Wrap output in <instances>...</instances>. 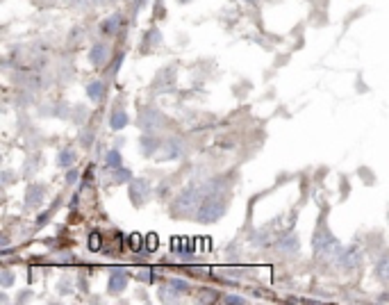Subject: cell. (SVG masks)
<instances>
[{
  "label": "cell",
  "instance_id": "10",
  "mask_svg": "<svg viewBox=\"0 0 389 305\" xmlns=\"http://www.w3.org/2000/svg\"><path fill=\"white\" fill-rule=\"evenodd\" d=\"M121 23H123V21H121V14H112V16L109 18H105L103 21V32L105 34H116L119 32V28H121Z\"/></svg>",
  "mask_w": 389,
  "mask_h": 305
},
{
  "label": "cell",
  "instance_id": "11",
  "mask_svg": "<svg viewBox=\"0 0 389 305\" xmlns=\"http://www.w3.org/2000/svg\"><path fill=\"white\" fill-rule=\"evenodd\" d=\"M41 201H44V187L41 185H32L28 189V198H25V203L30 205V207H36V205H39Z\"/></svg>",
  "mask_w": 389,
  "mask_h": 305
},
{
  "label": "cell",
  "instance_id": "24",
  "mask_svg": "<svg viewBox=\"0 0 389 305\" xmlns=\"http://www.w3.org/2000/svg\"><path fill=\"white\" fill-rule=\"evenodd\" d=\"M225 303H244V298L241 296H228L225 298Z\"/></svg>",
  "mask_w": 389,
  "mask_h": 305
},
{
  "label": "cell",
  "instance_id": "22",
  "mask_svg": "<svg viewBox=\"0 0 389 305\" xmlns=\"http://www.w3.org/2000/svg\"><path fill=\"white\" fill-rule=\"evenodd\" d=\"M75 180H77V171H75V169L68 171V173H66V182L71 185V182H75Z\"/></svg>",
  "mask_w": 389,
  "mask_h": 305
},
{
  "label": "cell",
  "instance_id": "3",
  "mask_svg": "<svg viewBox=\"0 0 389 305\" xmlns=\"http://www.w3.org/2000/svg\"><path fill=\"white\" fill-rule=\"evenodd\" d=\"M362 257H364L362 249H357V246H348L346 251H341L339 253V264L344 266V269H355V266L362 264Z\"/></svg>",
  "mask_w": 389,
  "mask_h": 305
},
{
  "label": "cell",
  "instance_id": "2",
  "mask_svg": "<svg viewBox=\"0 0 389 305\" xmlns=\"http://www.w3.org/2000/svg\"><path fill=\"white\" fill-rule=\"evenodd\" d=\"M314 253L319 257H335L339 253V241L333 237V235L328 233V230H323V233H317V237H314Z\"/></svg>",
  "mask_w": 389,
  "mask_h": 305
},
{
  "label": "cell",
  "instance_id": "14",
  "mask_svg": "<svg viewBox=\"0 0 389 305\" xmlns=\"http://www.w3.org/2000/svg\"><path fill=\"white\" fill-rule=\"evenodd\" d=\"M105 162H107L109 169H119V166H123V157H121V153L116 148H109L107 155H105Z\"/></svg>",
  "mask_w": 389,
  "mask_h": 305
},
{
  "label": "cell",
  "instance_id": "21",
  "mask_svg": "<svg viewBox=\"0 0 389 305\" xmlns=\"http://www.w3.org/2000/svg\"><path fill=\"white\" fill-rule=\"evenodd\" d=\"M12 280H14V278H12V273H9L7 269H5V271H3V285H5V287H9V285H12Z\"/></svg>",
  "mask_w": 389,
  "mask_h": 305
},
{
  "label": "cell",
  "instance_id": "8",
  "mask_svg": "<svg viewBox=\"0 0 389 305\" xmlns=\"http://www.w3.org/2000/svg\"><path fill=\"white\" fill-rule=\"evenodd\" d=\"M160 114L155 112V109H144V114H141V128L146 130V132H152V128L155 125H160Z\"/></svg>",
  "mask_w": 389,
  "mask_h": 305
},
{
  "label": "cell",
  "instance_id": "1",
  "mask_svg": "<svg viewBox=\"0 0 389 305\" xmlns=\"http://www.w3.org/2000/svg\"><path fill=\"white\" fill-rule=\"evenodd\" d=\"M225 207H228V203H225V196H219V194H209V196H205L203 203L198 205L196 217H198V221H203V223H212V221H217L219 217H223Z\"/></svg>",
  "mask_w": 389,
  "mask_h": 305
},
{
  "label": "cell",
  "instance_id": "13",
  "mask_svg": "<svg viewBox=\"0 0 389 305\" xmlns=\"http://www.w3.org/2000/svg\"><path fill=\"white\" fill-rule=\"evenodd\" d=\"M73 162H75V153H73V148L60 150V155H57V164H60L62 169H71Z\"/></svg>",
  "mask_w": 389,
  "mask_h": 305
},
{
  "label": "cell",
  "instance_id": "7",
  "mask_svg": "<svg viewBox=\"0 0 389 305\" xmlns=\"http://www.w3.org/2000/svg\"><path fill=\"white\" fill-rule=\"evenodd\" d=\"M278 251H282L285 255H291V253H298V237L296 235H285L282 239H278Z\"/></svg>",
  "mask_w": 389,
  "mask_h": 305
},
{
  "label": "cell",
  "instance_id": "6",
  "mask_svg": "<svg viewBox=\"0 0 389 305\" xmlns=\"http://www.w3.org/2000/svg\"><path fill=\"white\" fill-rule=\"evenodd\" d=\"M107 55H109L107 46H105V44H93L91 46V52H89V60H91L93 66H103L105 62H107Z\"/></svg>",
  "mask_w": 389,
  "mask_h": 305
},
{
  "label": "cell",
  "instance_id": "4",
  "mask_svg": "<svg viewBox=\"0 0 389 305\" xmlns=\"http://www.w3.org/2000/svg\"><path fill=\"white\" fill-rule=\"evenodd\" d=\"M128 276L130 273L125 271V269H114L112 271V276H109V294H121L125 287H128Z\"/></svg>",
  "mask_w": 389,
  "mask_h": 305
},
{
  "label": "cell",
  "instance_id": "19",
  "mask_svg": "<svg viewBox=\"0 0 389 305\" xmlns=\"http://www.w3.org/2000/svg\"><path fill=\"white\" fill-rule=\"evenodd\" d=\"M171 285L176 287L180 294H182V292H185V294L189 292V282H185V280H171Z\"/></svg>",
  "mask_w": 389,
  "mask_h": 305
},
{
  "label": "cell",
  "instance_id": "15",
  "mask_svg": "<svg viewBox=\"0 0 389 305\" xmlns=\"http://www.w3.org/2000/svg\"><path fill=\"white\" fill-rule=\"evenodd\" d=\"M112 171H114V182H116V185H123V182H128L130 178H132L130 169H125V166H119V169H112Z\"/></svg>",
  "mask_w": 389,
  "mask_h": 305
},
{
  "label": "cell",
  "instance_id": "12",
  "mask_svg": "<svg viewBox=\"0 0 389 305\" xmlns=\"http://www.w3.org/2000/svg\"><path fill=\"white\" fill-rule=\"evenodd\" d=\"M125 125H128V114L116 109V112H112V117H109V128L112 130H123Z\"/></svg>",
  "mask_w": 389,
  "mask_h": 305
},
{
  "label": "cell",
  "instance_id": "17",
  "mask_svg": "<svg viewBox=\"0 0 389 305\" xmlns=\"http://www.w3.org/2000/svg\"><path fill=\"white\" fill-rule=\"evenodd\" d=\"M160 144V141L157 139H152V137H144V139H141V146H144V155H152V153H155V146Z\"/></svg>",
  "mask_w": 389,
  "mask_h": 305
},
{
  "label": "cell",
  "instance_id": "23",
  "mask_svg": "<svg viewBox=\"0 0 389 305\" xmlns=\"http://www.w3.org/2000/svg\"><path fill=\"white\" fill-rule=\"evenodd\" d=\"M148 249H150V251L157 249V237H155V235H150V237H148Z\"/></svg>",
  "mask_w": 389,
  "mask_h": 305
},
{
  "label": "cell",
  "instance_id": "20",
  "mask_svg": "<svg viewBox=\"0 0 389 305\" xmlns=\"http://www.w3.org/2000/svg\"><path fill=\"white\" fill-rule=\"evenodd\" d=\"M141 244H146V241H141V235H137V233H134V235H130V249H134V251H137Z\"/></svg>",
  "mask_w": 389,
  "mask_h": 305
},
{
  "label": "cell",
  "instance_id": "9",
  "mask_svg": "<svg viewBox=\"0 0 389 305\" xmlns=\"http://www.w3.org/2000/svg\"><path fill=\"white\" fill-rule=\"evenodd\" d=\"M87 96L91 98L93 103H101L105 96V82L96 80V82H91V85H87Z\"/></svg>",
  "mask_w": 389,
  "mask_h": 305
},
{
  "label": "cell",
  "instance_id": "18",
  "mask_svg": "<svg viewBox=\"0 0 389 305\" xmlns=\"http://www.w3.org/2000/svg\"><path fill=\"white\" fill-rule=\"evenodd\" d=\"M101 244H103L101 233H91V235H89V249H91V251H98V249H101Z\"/></svg>",
  "mask_w": 389,
  "mask_h": 305
},
{
  "label": "cell",
  "instance_id": "16",
  "mask_svg": "<svg viewBox=\"0 0 389 305\" xmlns=\"http://www.w3.org/2000/svg\"><path fill=\"white\" fill-rule=\"evenodd\" d=\"M376 271H378V278H380V280L389 282V255H385L380 262H378V269Z\"/></svg>",
  "mask_w": 389,
  "mask_h": 305
},
{
  "label": "cell",
  "instance_id": "5",
  "mask_svg": "<svg viewBox=\"0 0 389 305\" xmlns=\"http://www.w3.org/2000/svg\"><path fill=\"white\" fill-rule=\"evenodd\" d=\"M130 196H132L134 205H141V203L146 201V196H148V182L134 180L132 185H130Z\"/></svg>",
  "mask_w": 389,
  "mask_h": 305
}]
</instances>
